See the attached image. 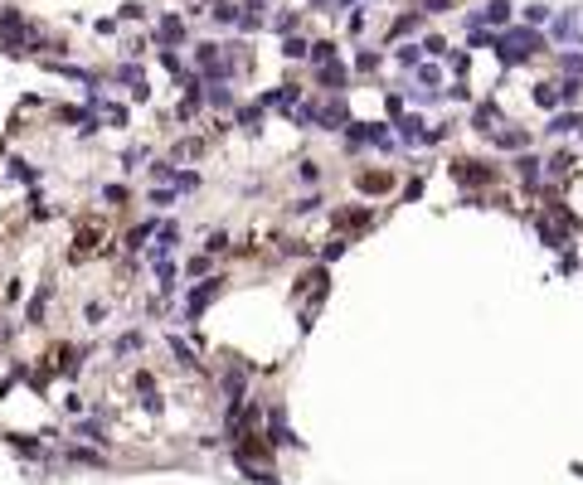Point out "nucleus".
Here are the masks:
<instances>
[{
	"label": "nucleus",
	"instance_id": "obj_1",
	"mask_svg": "<svg viewBox=\"0 0 583 485\" xmlns=\"http://www.w3.org/2000/svg\"><path fill=\"white\" fill-rule=\"evenodd\" d=\"M545 44H540V34L535 29H506V34H496V53H501V64H525V59H535Z\"/></svg>",
	"mask_w": 583,
	"mask_h": 485
},
{
	"label": "nucleus",
	"instance_id": "obj_2",
	"mask_svg": "<svg viewBox=\"0 0 583 485\" xmlns=\"http://www.w3.org/2000/svg\"><path fill=\"white\" fill-rule=\"evenodd\" d=\"M331 228H336V233H369V228H375V209H369V204L336 209V213H331Z\"/></svg>",
	"mask_w": 583,
	"mask_h": 485
},
{
	"label": "nucleus",
	"instance_id": "obj_3",
	"mask_svg": "<svg viewBox=\"0 0 583 485\" xmlns=\"http://www.w3.org/2000/svg\"><path fill=\"white\" fill-rule=\"evenodd\" d=\"M447 175H452L462 189H482V185H491V180H496V166H482V160H452Z\"/></svg>",
	"mask_w": 583,
	"mask_h": 485
},
{
	"label": "nucleus",
	"instance_id": "obj_4",
	"mask_svg": "<svg viewBox=\"0 0 583 485\" xmlns=\"http://www.w3.org/2000/svg\"><path fill=\"white\" fill-rule=\"evenodd\" d=\"M321 127H326V131H345V127H350V107H345V97H336V102L321 107Z\"/></svg>",
	"mask_w": 583,
	"mask_h": 485
},
{
	"label": "nucleus",
	"instance_id": "obj_5",
	"mask_svg": "<svg viewBox=\"0 0 583 485\" xmlns=\"http://www.w3.org/2000/svg\"><path fill=\"white\" fill-rule=\"evenodd\" d=\"M209 296H219V277H209V282H199V287L190 291V301H185V311H190V320H199V311L209 306Z\"/></svg>",
	"mask_w": 583,
	"mask_h": 485
},
{
	"label": "nucleus",
	"instance_id": "obj_6",
	"mask_svg": "<svg viewBox=\"0 0 583 485\" xmlns=\"http://www.w3.org/2000/svg\"><path fill=\"white\" fill-rule=\"evenodd\" d=\"M117 83H122V88H127V92L136 97V102H146V97H151V88H146L141 68H132V64H122V68H117Z\"/></svg>",
	"mask_w": 583,
	"mask_h": 485
},
{
	"label": "nucleus",
	"instance_id": "obj_7",
	"mask_svg": "<svg viewBox=\"0 0 583 485\" xmlns=\"http://www.w3.org/2000/svg\"><path fill=\"white\" fill-rule=\"evenodd\" d=\"M482 20H486L491 29H501V25H510V5H506V0H491V5H486L482 15H471V29L482 25Z\"/></svg>",
	"mask_w": 583,
	"mask_h": 485
},
{
	"label": "nucleus",
	"instance_id": "obj_8",
	"mask_svg": "<svg viewBox=\"0 0 583 485\" xmlns=\"http://www.w3.org/2000/svg\"><path fill=\"white\" fill-rule=\"evenodd\" d=\"M471 131L496 136V102H476V112H471Z\"/></svg>",
	"mask_w": 583,
	"mask_h": 485
},
{
	"label": "nucleus",
	"instance_id": "obj_9",
	"mask_svg": "<svg viewBox=\"0 0 583 485\" xmlns=\"http://www.w3.org/2000/svg\"><path fill=\"white\" fill-rule=\"evenodd\" d=\"M423 136H428V122L423 117H399V141L404 146H418Z\"/></svg>",
	"mask_w": 583,
	"mask_h": 485
},
{
	"label": "nucleus",
	"instance_id": "obj_10",
	"mask_svg": "<svg viewBox=\"0 0 583 485\" xmlns=\"http://www.w3.org/2000/svg\"><path fill=\"white\" fill-rule=\"evenodd\" d=\"M389 185H394L389 170H360V189H364V194H384Z\"/></svg>",
	"mask_w": 583,
	"mask_h": 485
},
{
	"label": "nucleus",
	"instance_id": "obj_11",
	"mask_svg": "<svg viewBox=\"0 0 583 485\" xmlns=\"http://www.w3.org/2000/svg\"><path fill=\"white\" fill-rule=\"evenodd\" d=\"M554 39H559V44H578V39H583V34H578V15H573V10L554 20Z\"/></svg>",
	"mask_w": 583,
	"mask_h": 485
},
{
	"label": "nucleus",
	"instance_id": "obj_12",
	"mask_svg": "<svg viewBox=\"0 0 583 485\" xmlns=\"http://www.w3.org/2000/svg\"><path fill=\"white\" fill-rule=\"evenodd\" d=\"M540 166H545V160H535V155H530V150H525V155L515 160V175H520L525 185H540V175H545Z\"/></svg>",
	"mask_w": 583,
	"mask_h": 485
},
{
	"label": "nucleus",
	"instance_id": "obj_13",
	"mask_svg": "<svg viewBox=\"0 0 583 485\" xmlns=\"http://www.w3.org/2000/svg\"><path fill=\"white\" fill-rule=\"evenodd\" d=\"M321 88H331V92H345V68L331 59V64H321Z\"/></svg>",
	"mask_w": 583,
	"mask_h": 485
},
{
	"label": "nucleus",
	"instance_id": "obj_14",
	"mask_svg": "<svg viewBox=\"0 0 583 485\" xmlns=\"http://www.w3.org/2000/svg\"><path fill=\"white\" fill-rule=\"evenodd\" d=\"M573 160H578L573 150H554V155L545 160V175H569V170H573Z\"/></svg>",
	"mask_w": 583,
	"mask_h": 485
},
{
	"label": "nucleus",
	"instance_id": "obj_15",
	"mask_svg": "<svg viewBox=\"0 0 583 485\" xmlns=\"http://www.w3.org/2000/svg\"><path fill=\"white\" fill-rule=\"evenodd\" d=\"M180 39H185V20L166 15V20H161V44H180Z\"/></svg>",
	"mask_w": 583,
	"mask_h": 485
},
{
	"label": "nucleus",
	"instance_id": "obj_16",
	"mask_svg": "<svg viewBox=\"0 0 583 485\" xmlns=\"http://www.w3.org/2000/svg\"><path fill=\"white\" fill-rule=\"evenodd\" d=\"M573 127H583V122H578V112H559V117H549V127H545V131L564 136V131H573Z\"/></svg>",
	"mask_w": 583,
	"mask_h": 485
},
{
	"label": "nucleus",
	"instance_id": "obj_17",
	"mask_svg": "<svg viewBox=\"0 0 583 485\" xmlns=\"http://www.w3.org/2000/svg\"><path fill=\"white\" fill-rule=\"evenodd\" d=\"M535 102H540V107H559V102H564V97H559V83H540V88H535Z\"/></svg>",
	"mask_w": 583,
	"mask_h": 485
},
{
	"label": "nucleus",
	"instance_id": "obj_18",
	"mask_svg": "<svg viewBox=\"0 0 583 485\" xmlns=\"http://www.w3.org/2000/svg\"><path fill=\"white\" fill-rule=\"evenodd\" d=\"M491 141H496V146H506V150H520V146H530V136H525V131H496Z\"/></svg>",
	"mask_w": 583,
	"mask_h": 485
},
{
	"label": "nucleus",
	"instance_id": "obj_19",
	"mask_svg": "<svg viewBox=\"0 0 583 485\" xmlns=\"http://www.w3.org/2000/svg\"><path fill=\"white\" fill-rule=\"evenodd\" d=\"M204 97H209V107H234V92H229L224 83H209V92H204Z\"/></svg>",
	"mask_w": 583,
	"mask_h": 485
},
{
	"label": "nucleus",
	"instance_id": "obj_20",
	"mask_svg": "<svg viewBox=\"0 0 583 485\" xmlns=\"http://www.w3.org/2000/svg\"><path fill=\"white\" fill-rule=\"evenodd\" d=\"M282 53H287V59H306L311 44H306V39H297V34H287V39H282Z\"/></svg>",
	"mask_w": 583,
	"mask_h": 485
},
{
	"label": "nucleus",
	"instance_id": "obj_21",
	"mask_svg": "<svg viewBox=\"0 0 583 485\" xmlns=\"http://www.w3.org/2000/svg\"><path fill=\"white\" fill-rule=\"evenodd\" d=\"M559 68H564L569 78H578V73H583V53H578V49H569L564 59H559Z\"/></svg>",
	"mask_w": 583,
	"mask_h": 485
},
{
	"label": "nucleus",
	"instance_id": "obj_22",
	"mask_svg": "<svg viewBox=\"0 0 583 485\" xmlns=\"http://www.w3.org/2000/svg\"><path fill=\"white\" fill-rule=\"evenodd\" d=\"M238 122H243L248 131H262V107H243V112H238Z\"/></svg>",
	"mask_w": 583,
	"mask_h": 485
},
{
	"label": "nucleus",
	"instance_id": "obj_23",
	"mask_svg": "<svg viewBox=\"0 0 583 485\" xmlns=\"http://www.w3.org/2000/svg\"><path fill=\"white\" fill-rule=\"evenodd\" d=\"M311 59H316V64H331V59H336V49H331V39H321V44H311Z\"/></svg>",
	"mask_w": 583,
	"mask_h": 485
},
{
	"label": "nucleus",
	"instance_id": "obj_24",
	"mask_svg": "<svg viewBox=\"0 0 583 485\" xmlns=\"http://www.w3.org/2000/svg\"><path fill=\"white\" fill-rule=\"evenodd\" d=\"M355 68H360V73H375V68H380V53H369V49H360V59H355Z\"/></svg>",
	"mask_w": 583,
	"mask_h": 485
},
{
	"label": "nucleus",
	"instance_id": "obj_25",
	"mask_svg": "<svg viewBox=\"0 0 583 485\" xmlns=\"http://www.w3.org/2000/svg\"><path fill=\"white\" fill-rule=\"evenodd\" d=\"M578 92H583L578 78H564V83H559V97H564V102H578Z\"/></svg>",
	"mask_w": 583,
	"mask_h": 485
},
{
	"label": "nucleus",
	"instance_id": "obj_26",
	"mask_svg": "<svg viewBox=\"0 0 583 485\" xmlns=\"http://www.w3.org/2000/svg\"><path fill=\"white\" fill-rule=\"evenodd\" d=\"M394 59H399V64H404V68H418V49H413V44H404V49H399V53H394Z\"/></svg>",
	"mask_w": 583,
	"mask_h": 485
},
{
	"label": "nucleus",
	"instance_id": "obj_27",
	"mask_svg": "<svg viewBox=\"0 0 583 485\" xmlns=\"http://www.w3.org/2000/svg\"><path fill=\"white\" fill-rule=\"evenodd\" d=\"M204 248H209V252H224V248H229V233H224V228H214V233H209V243H204Z\"/></svg>",
	"mask_w": 583,
	"mask_h": 485
},
{
	"label": "nucleus",
	"instance_id": "obj_28",
	"mask_svg": "<svg viewBox=\"0 0 583 485\" xmlns=\"http://www.w3.org/2000/svg\"><path fill=\"white\" fill-rule=\"evenodd\" d=\"M408 29H418V15H399V20H394V39L408 34Z\"/></svg>",
	"mask_w": 583,
	"mask_h": 485
},
{
	"label": "nucleus",
	"instance_id": "obj_29",
	"mask_svg": "<svg viewBox=\"0 0 583 485\" xmlns=\"http://www.w3.org/2000/svg\"><path fill=\"white\" fill-rule=\"evenodd\" d=\"M146 238H151V224H141V228H132V233H127V243H132V252H136V248H141Z\"/></svg>",
	"mask_w": 583,
	"mask_h": 485
},
{
	"label": "nucleus",
	"instance_id": "obj_30",
	"mask_svg": "<svg viewBox=\"0 0 583 485\" xmlns=\"http://www.w3.org/2000/svg\"><path fill=\"white\" fill-rule=\"evenodd\" d=\"M369 146H389V131L380 122H369Z\"/></svg>",
	"mask_w": 583,
	"mask_h": 485
},
{
	"label": "nucleus",
	"instance_id": "obj_31",
	"mask_svg": "<svg viewBox=\"0 0 583 485\" xmlns=\"http://www.w3.org/2000/svg\"><path fill=\"white\" fill-rule=\"evenodd\" d=\"M525 20H530V25H545L549 10H545V5H525Z\"/></svg>",
	"mask_w": 583,
	"mask_h": 485
},
{
	"label": "nucleus",
	"instance_id": "obj_32",
	"mask_svg": "<svg viewBox=\"0 0 583 485\" xmlns=\"http://www.w3.org/2000/svg\"><path fill=\"white\" fill-rule=\"evenodd\" d=\"M141 160H146V146H136V150H127V155H122V166H127V170H136V166H141Z\"/></svg>",
	"mask_w": 583,
	"mask_h": 485
},
{
	"label": "nucleus",
	"instance_id": "obj_33",
	"mask_svg": "<svg viewBox=\"0 0 583 485\" xmlns=\"http://www.w3.org/2000/svg\"><path fill=\"white\" fill-rule=\"evenodd\" d=\"M151 204H156V209H166V204H175V189H151Z\"/></svg>",
	"mask_w": 583,
	"mask_h": 485
},
{
	"label": "nucleus",
	"instance_id": "obj_34",
	"mask_svg": "<svg viewBox=\"0 0 583 485\" xmlns=\"http://www.w3.org/2000/svg\"><path fill=\"white\" fill-rule=\"evenodd\" d=\"M195 185H199L195 170H180V175H175V189H195Z\"/></svg>",
	"mask_w": 583,
	"mask_h": 485
},
{
	"label": "nucleus",
	"instance_id": "obj_35",
	"mask_svg": "<svg viewBox=\"0 0 583 485\" xmlns=\"http://www.w3.org/2000/svg\"><path fill=\"white\" fill-rule=\"evenodd\" d=\"M418 78H423V83H428V92L438 88V68H428V64H418Z\"/></svg>",
	"mask_w": 583,
	"mask_h": 485
},
{
	"label": "nucleus",
	"instance_id": "obj_36",
	"mask_svg": "<svg viewBox=\"0 0 583 485\" xmlns=\"http://www.w3.org/2000/svg\"><path fill=\"white\" fill-rule=\"evenodd\" d=\"M10 175H15V180H34V170L25 166V160H10Z\"/></svg>",
	"mask_w": 583,
	"mask_h": 485
},
{
	"label": "nucleus",
	"instance_id": "obj_37",
	"mask_svg": "<svg viewBox=\"0 0 583 485\" xmlns=\"http://www.w3.org/2000/svg\"><path fill=\"white\" fill-rule=\"evenodd\" d=\"M44 301H49V291H39V296L29 301V320H39V315H44Z\"/></svg>",
	"mask_w": 583,
	"mask_h": 485
},
{
	"label": "nucleus",
	"instance_id": "obj_38",
	"mask_svg": "<svg viewBox=\"0 0 583 485\" xmlns=\"http://www.w3.org/2000/svg\"><path fill=\"white\" fill-rule=\"evenodd\" d=\"M117 350H122V354H132V350H141V335H122V340H117Z\"/></svg>",
	"mask_w": 583,
	"mask_h": 485
},
{
	"label": "nucleus",
	"instance_id": "obj_39",
	"mask_svg": "<svg viewBox=\"0 0 583 485\" xmlns=\"http://www.w3.org/2000/svg\"><path fill=\"white\" fill-rule=\"evenodd\" d=\"M316 175H321V170H316V160H301V180H306V185H316Z\"/></svg>",
	"mask_w": 583,
	"mask_h": 485
},
{
	"label": "nucleus",
	"instance_id": "obj_40",
	"mask_svg": "<svg viewBox=\"0 0 583 485\" xmlns=\"http://www.w3.org/2000/svg\"><path fill=\"white\" fill-rule=\"evenodd\" d=\"M190 277H209V257H195L190 262Z\"/></svg>",
	"mask_w": 583,
	"mask_h": 485
},
{
	"label": "nucleus",
	"instance_id": "obj_41",
	"mask_svg": "<svg viewBox=\"0 0 583 485\" xmlns=\"http://www.w3.org/2000/svg\"><path fill=\"white\" fill-rule=\"evenodd\" d=\"M102 199H112V204H122V199H127V189H122V185H108V189H102Z\"/></svg>",
	"mask_w": 583,
	"mask_h": 485
},
{
	"label": "nucleus",
	"instance_id": "obj_42",
	"mask_svg": "<svg viewBox=\"0 0 583 485\" xmlns=\"http://www.w3.org/2000/svg\"><path fill=\"white\" fill-rule=\"evenodd\" d=\"M316 209H321V199H316V194H306V199L297 204V213H316Z\"/></svg>",
	"mask_w": 583,
	"mask_h": 485
},
{
	"label": "nucleus",
	"instance_id": "obj_43",
	"mask_svg": "<svg viewBox=\"0 0 583 485\" xmlns=\"http://www.w3.org/2000/svg\"><path fill=\"white\" fill-rule=\"evenodd\" d=\"M146 15V5H136V0H132V5H122V20H141Z\"/></svg>",
	"mask_w": 583,
	"mask_h": 485
},
{
	"label": "nucleus",
	"instance_id": "obj_44",
	"mask_svg": "<svg viewBox=\"0 0 583 485\" xmlns=\"http://www.w3.org/2000/svg\"><path fill=\"white\" fill-rule=\"evenodd\" d=\"M214 20H219V25H234L238 15H234V5H219V10H214Z\"/></svg>",
	"mask_w": 583,
	"mask_h": 485
},
{
	"label": "nucleus",
	"instance_id": "obj_45",
	"mask_svg": "<svg viewBox=\"0 0 583 485\" xmlns=\"http://www.w3.org/2000/svg\"><path fill=\"white\" fill-rule=\"evenodd\" d=\"M340 252H345V243H326V248H321V262H331V257H340Z\"/></svg>",
	"mask_w": 583,
	"mask_h": 485
},
{
	"label": "nucleus",
	"instance_id": "obj_46",
	"mask_svg": "<svg viewBox=\"0 0 583 485\" xmlns=\"http://www.w3.org/2000/svg\"><path fill=\"white\" fill-rule=\"evenodd\" d=\"M447 5V0H423V10H443Z\"/></svg>",
	"mask_w": 583,
	"mask_h": 485
},
{
	"label": "nucleus",
	"instance_id": "obj_47",
	"mask_svg": "<svg viewBox=\"0 0 583 485\" xmlns=\"http://www.w3.org/2000/svg\"><path fill=\"white\" fill-rule=\"evenodd\" d=\"M311 5H316V10H326V5H331V0H311Z\"/></svg>",
	"mask_w": 583,
	"mask_h": 485
}]
</instances>
